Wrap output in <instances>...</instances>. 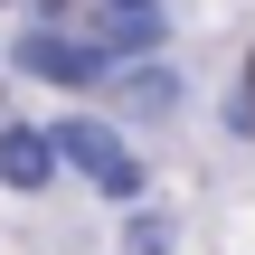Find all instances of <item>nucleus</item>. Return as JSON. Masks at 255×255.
<instances>
[{
	"instance_id": "20e7f679",
	"label": "nucleus",
	"mask_w": 255,
	"mask_h": 255,
	"mask_svg": "<svg viewBox=\"0 0 255 255\" xmlns=\"http://www.w3.org/2000/svg\"><path fill=\"white\" fill-rule=\"evenodd\" d=\"M161 38V0H104V47H151Z\"/></svg>"
},
{
	"instance_id": "f03ea898",
	"label": "nucleus",
	"mask_w": 255,
	"mask_h": 255,
	"mask_svg": "<svg viewBox=\"0 0 255 255\" xmlns=\"http://www.w3.org/2000/svg\"><path fill=\"white\" fill-rule=\"evenodd\" d=\"M19 66L47 76V85H104V57L76 47V38H47V28H19Z\"/></svg>"
},
{
	"instance_id": "39448f33",
	"label": "nucleus",
	"mask_w": 255,
	"mask_h": 255,
	"mask_svg": "<svg viewBox=\"0 0 255 255\" xmlns=\"http://www.w3.org/2000/svg\"><path fill=\"white\" fill-rule=\"evenodd\" d=\"M246 114H255V57H246Z\"/></svg>"
},
{
	"instance_id": "f257e3e1",
	"label": "nucleus",
	"mask_w": 255,
	"mask_h": 255,
	"mask_svg": "<svg viewBox=\"0 0 255 255\" xmlns=\"http://www.w3.org/2000/svg\"><path fill=\"white\" fill-rule=\"evenodd\" d=\"M47 142H57V151H66V161H76L95 189H114V199H132V189H142V161L114 142V123H85V114H76V123H57Z\"/></svg>"
},
{
	"instance_id": "7ed1b4c3",
	"label": "nucleus",
	"mask_w": 255,
	"mask_h": 255,
	"mask_svg": "<svg viewBox=\"0 0 255 255\" xmlns=\"http://www.w3.org/2000/svg\"><path fill=\"white\" fill-rule=\"evenodd\" d=\"M47 170H57V142H47V132H28V123L0 132V180H9V189H38Z\"/></svg>"
}]
</instances>
